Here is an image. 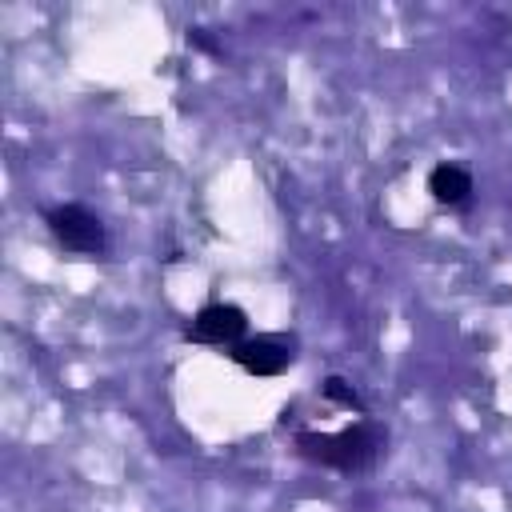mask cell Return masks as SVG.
Here are the masks:
<instances>
[{
  "label": "cell",
  "instance_id": "cell-2",
  "mask_svg": "<svg viewBox=\"0 0 512 512\" xmlns=\"http://www.w3.org/2000/svg\"><path fill=\"white\" fill-rule=\"evenodd\" d=\"M48 220V232L68 248V252H80V256H100L108 248V232H104V220L96 212H88L84 204H56L44 212Z\"/></svg>",
  "mask_w": 512,
  "mask_h": 512
},
{
  "label": "cell",
  "instance_id": "cell-1",
  "mask_svg": "<svg viewBox=\"0 0 512 512\" xmlns=\"http://www.w3.org/2000/svg\"><path fill=\"white\" fill-rule=\"evenodd\" d=\"M388 448V428L376 420H356L340 432H296V452L308 464L336 472H368Z\"/></svg>",
  "mask_w": 512,
  "mask_h": 512
},
{
  "label": "cell",
  "instance_id": "cell-4",
  "mask_svg": "<svg viewBox=\"0 0 512 512\" xmlns=\"http://www.w3.org/2000/svg\"><path fill=\"white\" fill-rule=\"evenodd\" d=\"M248 332V312L236 304H204L192 324L184 328V340L196 344H240V336Z\"/></svg>",
  "mask_w": 512,
  "mask_h": 512
},
{
  "label": "cell",
  "instance_id": "cell-5",
  "mask_svg": "<svg viewBox=\"0 0 512 512\" xmlns=\"http://www.w3.org/2000/svg\"><path fill=\"white\" fill-rule=\"evenodd\" d=\"M428 192H432V200H440V204H464V200L472 196V176H468V168H460V164H436V168L428 172Z\"/></svg>",
  "mask_w": 512,
  "mask_h": 512
},
{
  "label": "cell",
  "instance_id": "cell-6",
  "mask_svg": "<svg viewBox=\"0 0 512 512\" xmlns=\"http://www.w3.org/2000/svg\"><path fill=\"white\" fill-rule=\"evenodd\" d=\"M320 392H324V400H332V404H340V408H348V412H356V416H368L364 396H360L344 376H328V380L320 384Z\"/></svg>",
  "mask_w": 512,
  "mask_h": 512
},
{
  "label": "cell",
  "instance_id": "cell-3",
  "mask_svg": "<svg viewBox=\"0 0 512 512\" xmlns=\"http://www.w3.org/2000/svg\"><path fill=\"white\" fill-rule=\"evenodd\" d=\"M232 360L252 376H280L296 364V336L268 332V336L240 340V344H232Z\"/></svg>",
  "mask_w": 512,
  "mask_h": 512
},
{
  "label": "cell",
  "instance_id": "cell-7",
  "mask_svg": "<svg viewBox=\"0 0 512 512\" xmlns=\"http://www.w3.org/2000/svg\"><path fill=\"white\" fill-rule=\"evenodd\" d=\"M188 44H192V48H200V52H208V56H220V44H216L204 28H188Z\"/></svg>",
  "mask_w": 512,
  "mask_h": 512
}]
</instances>
